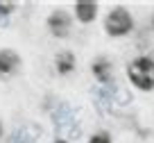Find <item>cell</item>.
<instances>
[{"label":"cell","mask_w":154,"mask_h":143,"mask_svg":"<svg viewBox=\"0 0 154 143\" xmlns=\"http://www.w3.org/2000/svg\"><path fill=\"white\" fill-rule=\"evenodd\" d=\"M131 30V16L127 9L118 7L113 9L109 16H106V32L113 34V37H120V34H127Z\"/></svg>","instance_id":"7a4b0ae2"},{"label":"cell","mask_w":154,"mask_h":143,"mask_svg":"<svg viewBox=\"0 0 154 143\" xmlns=\"http://www.w3.org/2000/svg\"><path fill=\"white\" fill-rule=\"evenodd\" d=\"M127 75L138 89L143 91L154 89V62L149 57H138L136 62H131L127 68Z\"/></svg>","instance_id":"6da1fadb"},{"label":"cell","mask_w":154,"mask_h":143,"mask_svg":"<svg viewBox=\"0 0 154 143\" xmlns=\"http://www.w3.org/2000/svg\"><path fill=\"white\" fill-rule=\"evenodd\" d=\"M88 143H111V141H109V136H106V134H97V136H93Z\"/></svg>","instance_id":"52a82bcc"},{"label":"cell","mask_w":154,"mask_h":143,"mask_svg":"<svg viewBox=\"0 0 154 143\" xmlns=\"http://www.w3.org/2000/svg\"><path fill=\"white\" fill-rule=\"evenodd\" d=\"M57 66H59V71H61V73H68L72 68V55L63 52L61 57H57Z\"/></svg>","instance_id":"8992f818"},{"label":"cell","mask_w":154,"mask_h":143,"mask_svg":"<svg viewBox=\"0 0 154 143\" xmlns=\"http://www.w3.org/2000/svg\"><path fill=\"white\" fill-rule=\"evenodd\" d=\"M18 66V57L11 50H0V73H11Z\"/></svg>","instance_id":"5b68a950"},{"label":"cell","mask_w":154,"mask_h":143,"mask_svg":"<svg viewBox=\"0 0 154 143\" xmlns=\"http://www.w3.org/2000/svg\"><path fill=\"white\" fill-rule=\"evenodd\" d=\"M48 25H50V30H52V34H57V37H63V34L68 32V16L63 14V11H54L52 16H50V21H48Z\"/></svg>","instance_id":"3957f363"},{"label":"cell","mask_w":154,"mask_h":143,"mask_svg":"<svg viewBox=\"0 0 154 143\" xmlns=\"http://www.w3.org/2000/svg\"><path fill=\"white\" fill-rule=\"evenodd\" d=\"M57 143H66V141H57Z\"/></svg>","instance_id":"ba28073f"},{"label":"cell","mask_w":154,"mask_h":143,"mask_svg":"<svg viewBox=\"0 0 154 143\" xmlns=\"http://www.w3.org/2000/svg\"><path fill=\"white\" fill-rule=\"evenodd\" d=\"M75 11H77V18L88 23V21L95 18V11H97V5L95 2H77L75 5Z\"/></svg>","instance_id":"277c9868"}]
</instances>
